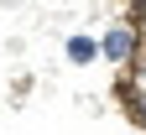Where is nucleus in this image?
Segmentation results:
<instances>
[{
    "label": "nucleus",
    "mask_w": 146,
    "mask_h": 135,
    "mask_svg": "<svg viewBox=\"0 0 146 135\" xmlns=\"http://www.w3.org/2000/svg\"><path fill=\"white\" fill-rule=\"evenodd\" d=\"M136 52V26H110L99 36V57H110V63H131Z\"/></svg>",
    "instance_id": "nucleus-1"
},
{
    "label": "nucleus",
    "mask_w": 146,
    "mask_h": 135,
    "mask_svg": "<svg viewBox=\"0 0 146 135\" xmlns=\"http://www.w3.org/2000/svg\"><path fill=\"white\" fill-rule=\"evenodd\" d=\"M141 125H146V109H141Z\"/></svg>",
    "instance_id": "nucleus-5"
},
{
    "label": "nucleus",
    "mask_w": 146,
    "mask_h": 135,
    "mask_svg": "<svg viewBox=\"0 0 146 135\" xmlns=\"http://www.w3.org/2000/svg\"><path fill=\"white\" fill-rule=\"evenodd\" d=\"M68 57H73V63H94L99 42H94V36H68Z\"/></svg>",
    "instance_id": "nucleus-2"
},
{
    "label": "nucleus",
    "mask_w": 146,
    "mask_h": 135,
    "mask_svg": "<svg viewBox=\"0 0 146 135\" xmlns=\"http://www.w3.org/2000/svg\"><path fill=\"white\" fill-rule=\"evenodd\" d=\"M141 83H146V63H141Z\"/></svg>",
    "instance_id": "nucleus-4"
},
{
    "label": "nucleus",
    "mask_w": 146,
    "mask_h": 135,
    "mask_svg": "<svg viewBox=\"0 0 146 135\" xmlns=\"http://www.w3.org/2000/svg\"><path fill=\"white\" fill-rule=\"evenodd\" d=\"M131 11H136V16H146V0H131Z\"/></svg>",
    "instance_id": "nucleus-3"
}]
</instances>
